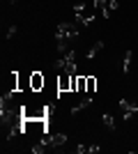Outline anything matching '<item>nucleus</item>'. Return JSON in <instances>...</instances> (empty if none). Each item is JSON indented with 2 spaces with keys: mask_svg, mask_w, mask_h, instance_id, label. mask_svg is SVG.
I'll list each match as a JSON object with an SVG mask.
<instances>
[{
  "mask_svg": "<svg viewBox=\"0 0 138 154\" xmlns=\"http://www.w3.org/2000/svg\"><path fill=\"white\" fill-rule=\"evenodd\" d=\"M46 134H48L46 120H23V136L32 138V143H39Z\"/></svg>",
  "mask_w": 138,
  "mask_h": 154,
  "instance_id": "nucleus-1",
  "label": "nucleus"
},
{
  "mask_svg": "<svg viewBox=\"0 0 138 154\" xmlns=\"http://www.w3.org/2000/svg\"><path fill=\"white\" fill-rule=\"evenodd\" d=\"M74 14H76V23H81V26H92V21L97 19L94 2H92V5H83V2H78V5L74 7Z\"/></svg>",
  "mask_w": 138,
  "mask_h": 154,
  "instance_id": "nucleus-2",
  "label": "nucleus"
},
{
  "mask_svg": "<svg viewBox=\"0 0 138 154\" xmlns=\"http://www.w3.org/2000/svg\"><path fill=\"white\" fill-rule=\"evenodd\" d=\"M51 106H35V103H26L23 106V117L26 120H48Z\"/></svg>",
  "mask_w": 138,
  "mask_h": 154,
  "instance_id": "nucleus-3",
  "label": "nucleus"
},
{
  "mask_svg": "<svg viewBox=\"0 0 138 154\" xmlns=\"http://www.w3.org/2000/svg\"><path fill=\"white\" fill-rule=\"evenodd\" d=\"M55 37H58V42L76 39L78 37V23H60L58 30H55Z\"/></svg>",
  "mask_w": 138,
  "mask_h": 154,
  "instance_id": "nucleus-4",
  "label": "nucleus"
},
{
  "mask_svg": "<svg viewBox=\"0 0 138 154\" xmlns=\"http://www.w3.org/2000/svg\"><path fill=\"white\" fill-rule=\"evenodd\" d=\"M62 71H67V74H72V76H76V71H78V67H76V51H69L62 55Z\"/></svg>",
  "mask_w": 138,
  "mask_h": 154,
  "instance_id": "nucleus-5",
  "label": "nucleus"
},
{
  "mask_svg": "<svg viewBox=\"0 0 138 154\" xmlns=\"http://www.w3.org/2000/svg\"><path fill=\"white\" fill-rule=\"evenodd\" d=\"M55 88H58V92H72V74L60 71L58 81H55Z\"/></svg>",
  "mask_w": 138,
  "mask_h": 154,
  "instance_id": "nucleus-6",
  "label": "nucleus"
},
{
  "mask_svg": "<svg viewBox=\"0 0 138 154\" xmlns=\"http://www.w3.org/2000/svg\"><path fill=\"white\" fill-rule=\"evenodd\" d=\"M46 85V78L41 76V71H32L30 74V92H41Z\"/></svg>",
  "mask_w": 138,
  "mask_h": 154,
  "instance_id": "nucleus-7",
  "label": "nucleus"
},
{
  "mask_svg": "<svg viewBox=\"0 0 138 154\" xmlns=\"http://www.w3.org/2000/svg\"><path fill=\"white\" fill-rule=\"evenodd\" d=\"M120 110H122V117L129 120L131 115H136V113H138V106L133 101H129V99H120Z\"/></svg>",
  "mask_w": 138,
  "mask_h": 154,
  "instance_id": "nucleus-8",
  "label": "nucleus"
},
{
  "mask_svg": "<svg viewBox=\"0 0 138 154\" xmlns=\"http://www.w3.org/2000/svg\"><path fill=\"white\" fill-rule=\"evenodd\" d=\"M48 140H51V147L53 149H60L67 143V136L65 134H51V136H48Z\"/></svg>",
  "mask_w": 138,
  "mask_h": 154,
  "instance_id": "nucleus-9",
  "label": "nucleus"
},
{
  "mask_svg": "<svg viewBox=\"0 0 138 154\" xmlns=\"http://www.w3.org/2000/svg\"><path fill=\"white\" fill-rule=\"evenodd\" d=\"M92 101H94V99H92V94H90V97H85L83 101H78V103H76V106H74V108H72V113H74V115H76V113H81V110H83V108H87V106H92Z\"/></svg>",
  "mask_w": 138,
  "mask_h": 154,
  "instance_id": "nucleus-10",
  "label": "nucleus"
},
{
  "mask_svg": "<svg viewBox=\"0 0 138 154\" xmlns=\"http://www.w3.org/2000/svg\"><path fill=\"white\" fill-rule=\"evenodd\" d=\"M108 0H94V9L101 14V19H108V7H106Z\"/></svg>",
  "mask_w": 138,
  "mask_h": 154,
  "instance_id": "nucleus-11",
  "label": "nucleus"
},
{
  "mask_svg": "<svg viewBox=\"0 0 138 154\" xmlns=\"http://www.w3.org/2000/svg\"><path fill=\"white\" fill-rule=\"evenodd\" d=\"M7 85H9V92H19V74H16V71H12V74H9Z\"/></svg>",
  "mask_w": 138,
  "mask_h": 154,
  "instance_id": "nucleus-12",
  "label": "nucleus"
},
{
  "mask_svg": "<svg viewBox=\"0 0 138 154\" xmlns=\"http://www.w3.org/2000/svg\"><path fill=\"white\" fill-rule=\"evenodd\" d=\"M101 48H104V42L99 39L97 44H92V46H90V51H87V58H90V60H92V58H97V53L101 51Z\"/></svg>",
  "mask_w": 138,
  "mask_h": 154,
  "instance_id": "nucleus-13",
  "label": "nucleus"
},
{
  "mask_svg": "<svg viewBox=\"0 0 138 154\" xmlns=\"http://www.w3.org/2000/svg\"><path fill=\"white\" fill-rule=\"evenodd\" d=\"M85 78H87L85 92H87V94H94V92H97V78H94V76H85Z\"/></svg>",
  "mask_w": 138,
  "mask_h": 154,
  "instance_id": "nucleus-14",
  "label": "nucleus"
},
{
  "mask_svg": "<svg viewBox=\"0 0 138 154\" xmlns=\"http://www.w3.org/2000/svg\"><path fill=\"white\" fill-rule=\"evenodd\" d=\"M131 60H133V53L127 51V53H124V60H122V71H124V74L129 71V67H131Z\"/></svg>",
  "mask_w": 138,
  "mask_h": 154,
  "instance_id": "nucleus-15",
  "label": "nucleus"
},
{
  "mask_svg": "<svg viewBox=\"0 0 138 154\" xmlns=\"http://www.w3.org/2000/svg\"><path fill=\"white\" fill-rule=\"evenodd\" d=\"M101 122H104L108 129H115V117H113L111 113H104V115H101Z\"/></svg>",
  "mask_w": 138,
  "mask_h": 154,
  "instance_id": "nucleus-16",
  "label": "nucleus"
},
{
  "mask_svg": "<svg viewBox=\"0 0 138 154\" xmlns=\"http://www.w3.org/2000/svg\"><path fill=\"white\" fill-rule=\"evenodd\" d=\"M85 88H87V78L85 76H78V78H76V92L81 94V92H85Z\"/></svg>",
  "mask_w": 138,
  "mask_h": 154,
  "instance_id": "nucleus-17",
  "label": "nucleus"
},
{
  "mask_svg": "<svg viewBox=\"0 0 138 154\" xmlns=\"http://www.w3.org/2000/svg\"><path fill=\"white\" fill-rule=\"evenodd\" d=\"M106 7H108V16H111L113 12H118V9H120V2H118V0H108Z\"/></svg>",
  "mask_w": 138,
  "mask_h": 154,
  "instance_id": "nucleus-18",
  "label": "nucleus"
},
{
  "mask_svg": "<svg viewBox=\"0 0 138 154\" xmlns=\"http://www.w3.org/2000/svg\"><path fill=\"white\" fill-rule=\"evenodd\" d=\"M16 32H19V28H16V26H12V28H9V30H7V37H14Z\"/></svg>",
  "mask_w": 138,
  "mask_h": 154,
  "instance_id": "nucleus-19",
  "label": "nucleus"
},
{
  "mask_svg": "<svg viewBox=\"0 0 138 154\" xmlns=\"http://www.w3.org/2000/svg\"><path fill=\"white\" fill-rule=\"evenodd\" d=\"M87 152V145H76V154H83Z\"/></svg>",
  "mask_w": 138,
  "mask_h": 154,
  "instance_id": "nucleus-20",
  "label": "nucleus"
},
{
  "mask_svg": "<svg viewBox=\"0 0 138 154\" xmlns=\"http://www.w3.org/2000/svg\"><path fill=\"white\" fill-rule=\"evenodd\" d=\"M99 149H101L99 145H87V152H92V154H94V152H99Z\"/></svg>",
  "mask_w": 138,
  "mask_h": 154,
  "instance_id": "nucleus-21",
  "label": "nucleus"
}]
</instances>
